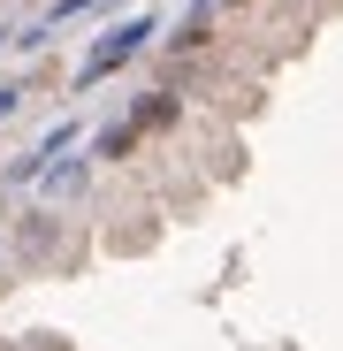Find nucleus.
I'll return each instance as SVG.
<instances>
[{
  "mask_svg": "<svg viewBox=\"0 0 343 351\" xmlns=\"http://www.w3.org/2000/svg\"><path fill=\"white\" fill-rule=\"evenodd\" d=\"M69 145H77V123H53V130L38 138V160H62Z\"/></svg>",
  "mask_w": 343,
  "mask_h": 351,
  "instance_id": "nucleus-6",
  "label": "nucleus"
},
{
  "mask_svg": "<svg viewBox=\"0 0 343 351\" xmlns=\"http://www.w3.org/2000/svg\"><path fill=\"white\" fill-rule=\"evenodd\" d=\"M206 38H214V23H206V16H183V23H176V38H168V46H183V53H199Z\"/></svg>",
  "mask_w": 343,
  "mask_h": 351,
  "instance_id": "nucleus-5",
  "label": "nucleus"
},
{
  "mask_svg": "<svg viewBox=\"0 0 343 351\" xmlns=\"http://www.w3.org/2000/svg\"><path fill=\"white\" fill-rule=\"evenodd\" d=\"M0 260H8V245H0Z\"/></svg>",
  "mask_w": 343,
  "mask_h": 351,
  "instance_id": "nucleus-10",
  "label": "nucleus"
},
{
  "mask_svg": "<svg viewBox=\"0 0 343 351\" xmlns=\"http://www.w3.org/2000/svg\"><path fill=\"white\" fill-rule=\"evenodd\" d=\"M130 123H138V138H145V130H168V123H176V99H168V92H145Z\"/></svg>",
  "mask_w": 343,
  "mask_h": 351,
  "instance_id": "nucleus-4",
  "label": "nucleus"
},
{
  "mask_svg": "<svg viewBox=\"0 0 343 351\" xmlns=\"http://www.w3.org/2000/svg\"><path fill=\"white\" fill-rule=\"evenodd\" d=\"M160 31V16H123L114 31H99L92 38V53H84V69H77V92H92V84H107L123 62H138V46Z\"/></svg>",
  "mask_w": 343,
  "mask_h": 351,
  "instance_id": "nucleus-1",
  "label": "nucleus"
},
{
  "mask_svg": "<svg viewBox=\"0 0 343 351\" xmlns=\"http://www.w3.org/2000/svg\"><path fill=\"white\" fill-rule=\"evenodd\" d=\"M38 191H46V206L84 199V191H92V160H69V153H62V160H46V168H38Z\"/></svg>",
  "mask_w": 343,
  "mask_h": 351,
  "instance_id": "nucleus-2",
  "label": "nucleus"
},
{
  "mask_svg": "<svg viewBox=\"0 0 343 351\" xmlns=\"http://www.w3.org/2000/svg\"><path fill=\"white\" fill-rule=\"evenodd\" d=\"M16 107H23V84H0V123H8Z\"/></svg>",
  "mask_w": 343,
  "mask_h": 351,
  "instance_id": "nucleus-9",
  "label": "nucleus"
},
{
  "mask_svg": "<svg viewBox=\"0 0 343 351\" xmlns=\"http://www.w3.org/2000/svg\"><path fill=\"white\" fill-rule=\"evenodd\" d=\"M130 153H138V123H107L92 138V160H130Z\"/></svg>",
  "mask_w": 343,
  "mask_h": 351,
  "instance_id": "nucleus-3",
  "label": "nucleus"
},
{
  "mask_svg": "<svg viewBox=\"0 0 343 351\" xmlns=\"http://www.w3.org/2000/svg\"><path fill=\"white\" fill-rule=\"evenodd\" d=\"M92 8H107V0H53V16H46V31H53V23H77V16H92Z\"/></svg>",
  "mask_w": 343,
  "mask_h": 351,
  "instance_id": "nucleus-7",
  "label": "nucleus"
},
{
  "mask_svg": "<svg viewBox=\"0 0 343 351\" xmlns=\"http://www.w3.org/2000/svg\"><path fill=\"white\" fill-rule=\"evenodd\" d=\"M38 168H46L38 153H23V160H8V184H38Z\"/></svg>",
  "mask_w": 343,
  "mask_h": 351,
  "instance_id": "nucleus-8",
  "label": "nucleus"
}]
</instances>
